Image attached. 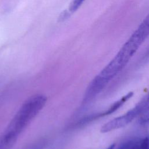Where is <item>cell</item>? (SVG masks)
Wrapping results in <instances>:
<instances>
[{"label": "cell", "instance_id": "cell-1", "mask_svg": "<svg viewBox=\"0 0 149 149\" xmlns=\"http://www.w3.org/2000/svg\"><path fill=\"white\" fill-rule=\"evenodd\" d=\"M149 36V13L125 42L108 65L93 79L91 87L101 91L109 81L127 64L143 42Z\"/></svg>", "mask_w": 149, "mask_h": 149}, {"label": "cell", "instance_id": "cell-2", "mask_svg": "<svg viewBox=\"0 0 149 149\" xmlns=\"http://www.w3.org/2000/svg\"><path fill=\"white\" fill-rule=\"evenodd\" d=\"M47 97L41 94L26 100L0 136V149H10L20 133L45 106Z\"/></svg>", "mask_w": 149, "mask_h": 149}, {"label": "cell", "instance_id": "cell-3", "mask_svg": "<svg viewBox=\"0 0 149 149\" xmlns=\"http://www.w3.org/2000/svg\"><path fill=\"white\" fill-rule=\"evenodd\" d=\"M149 105V93L146 95L133 108L123 115L116 117L105 123L101 128L102 133H107L123 127L139 117Z\"/></svg>", "mask_w": 149, "mask_h": 149}, {"label": "cell", "instance_id": "cell-4", "mask_svg": "<svg viewBox=\"0 0 149 149\" xmlns=\"http://www.w3.org/2000/svg\"><path fill=\"white\" fill-rule=\"evenodd\" d=\"M133 95V92H129L126 95H123L122 97H121L118 100L116 101L115 102H113L112 104L111 105V106L107 108V109L104 110L103 112H100L99 113L95 114L90 118H88L87 119L88 120H93L95 119H97L101 117H103L107 115H109L115 111H116L119 108H120L126 102H127L131 97H132Z\"/></svg>", "mask_w": 149, "mask_h": 149}, {"label": "cell", "instance_id": "cell-5", "mask_svg": "<svg viewBox=\"0 0 149 149\" xmlns=\"http://www.w3.org/2000/svg\"><path fill=\"white\" fill-rule=\"evenodd\" d=\"M131 149H149V136L136 138Z\"/></svg>", "mask_w": 149, "mask_h": 149}, {"label": "cell", "instance_id": "cell-6", "mask_svg": "<svg viewBox=\"0 0 149 149\" xmlns=\"http://www.w3.org/2000/svg\"><path fill=\"white\" fill-rule=\"evenodd\" d=\"M139 122L141 125L149 122V105L139 117Z\"/></svg>", "mask_w": 149, "mask_h": 149}, {"label": "cell", "instance_id": "cell-7", "mask_svg": "<svg viewBox=\"0 0 149 149\" xmlns=\"http://www.w3.org/2000/svg\"><path fill=\"white\" fill-rule=\"evenodd\" d=\"M136 139H131L122 142V144L117 148V149H131Z\"/></svg>", "mask_w": 149, "mask_h": 149}, {"label": "cell", "instance_id": "cell-8", "mask_svg": "<svg viewBox=\"0 0 149 149\" xmlns=\"http://www.w3.org/2000/svg\"><path fill=\"white\" fill-rule=\"evenodd\" d=\"M69 13L67 10H64L60 15L59 17V20H60L61 22H62V21L66 20V19H68L69 17Z\"/></svg>", "mask_w": 149, "mask_h": 149}, {"label": "cell", "instance_id": "cell-9", "mask_svg": "<svg viewBox=\"0 0 149 149\" xmlns=\"http://www.w3.org/2000/svg\"><path fill=\"white\" fill-rule=\"evenodd\" d=\"M42 147V143H38L34 145L31 146L30 147L26 149H41Z\"/></svg>", "mask_w": 149, "mask_h": 149}, {"label": "cell", "instance_id": "cell-10", "mask_svg": "<svg viewBox=\"0 0 149 149\" xmlns=\"http://www.w3.org/2000/svg\"><path fill=\"white\" fill-rule=\"evenodd\" d=\"M84 1L85 0H73L72 1V3L74 7L79 8Z\"/></svg>", "mask_w": 149, "mask_h": 149}, {"label": "cell", "instance_id": "cell-11", "mask_svg": "<svg viewBox=\"0 0 149 149\" xmlns=\"http://www.w3.org/2000/svg\"><path fill=\"white\" fill-rule=\"evenodd\" d=\"M115 147V144H112L109 146H108L107 148H106L105 149H114Z\"/></svg>", "mask_w": 149, "mask_h": 149}]
</instances>
